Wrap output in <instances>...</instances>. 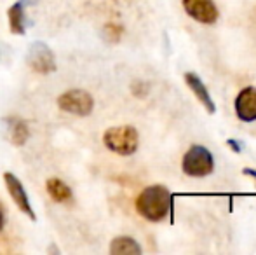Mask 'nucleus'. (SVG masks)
<instances>
[{"instance_id":"ddd939ff","label":"nucleus","mask_w":256,"mask_h":255,"mask_svg":"<svg viewBox=\"0 0 256 255\" xmlns=\"http://www.w3.org/2000/svg\"><path fill=\"white\" fill-rule=\"evenodd\" d=\"M9 23H10V30L14 34H24V14H23V6L21 4H14L9 9Z\"/></svg>"},{"instance_id":"39448f33","label":"nucleus","mask_w":256,"mask_h":255,"mask_svg":"<svg viewBox=\"0 0 256 255\" xmlns=\"http://www.w3.org/2000/svg\"><path fill=\"white\" fill-rule=\"evenodd\" d=\"M183 9L192 20L204 25H212L218 21V7L212 0H183Z\"/></svg>"},{"instance_id":"423d86ee","label":"nucleus","mask_w":256,"mask_h":255,"mask_svg":"<svg viewBox=\"0 0 256 255\" xmlns=\"http://www.w3.org/2000/svg\"><path fill=\"white\" fill-rule=\"evenodd\" d=\"M28 65L37 74H51V72L56 70L52 51L42 42H35L30 48V51H28Z\"/></svg>"},{"instance_id":"f8f14e48","label":"nucleus","mask_w":256,"mask_h":255,"mask_svg":"<svg viewBox=\"0 0 256 255\" xmlns=\"http://www.w3.org/2000/svg\"><path fill=\"white\" fill-rule=\"evenodd\" d=\"M46 189H48L49 196L58 203H64V201L72 199V189L60 178H49L46 182Z\"/></svg>"},{"instance_id":"9b49d317","label":"nucleus","mask_w":256,"mask_h":255,"mask_svg":"<svg viewBox=\"0 0 256 255\" xmlns=\"http://www.w3.org/2000/svg\"><path fill=\"white\" fill-rule=\"evenodd\" d=\"M110 253L114 255H140L142 253V246L136 243V239L129 238V236H118L112 241Z\"/></svg>"},{"instance_id":"2eb2a0df","label":"nucleus","mask_w":256,"mask_h":255,"mask_svg":"<svg viewBox=\"0 0 256 255\" xmlns=\"http://www.w3.org/2000/svg\"><path fill=\"white\" fill-rule=\"evenodd\" d=\"M4 229V210L2 206H0V231Z\"/></svg>"},{"instance_id":"f03ea898","label":"nucleus","mask_w":256,"mask_h":255,"mask_svg":"<svg viewBox=\"0 0 256 255\" xmlns=\"http://www.w3.org/2000/svg\"><path fill=\"white\" fill-rule=\"evenodd\" d=\"M103 143L118 156H131L138 150L140 136L132 126H115L104 131Z\"/></svg>"},{"instance_id":"1a4fd4ad","label":"nucleus","mask_w":256,"mask_h":255,"mask_svg":"<svg viewBox=\"0 0 256 255\" xmlns=\"http://www.w3.org/2000/svg\"><path fill=\"white\" fill-rule=\"evenodd\" d=\"M4 135L12 145L21 147L26 143L28 136H30V129L23 119H16V117H9L4 121Z\"/></svg>"},{"instance_id":"dca6fc26","label":"nucleus","mask_w":256,"mask_h":255,"mask_svg":"<svg viewBox=\"0 0 256 255\" xmlns=\"http://www.w3.org/2000/svg\"><path fill=\"white\" fill-rule=\"evenodd\" d=\"M244 173H246V175H251V177H254V178H256V171H254V170H244Z\"/></svg>"},{"instance_id":"20e7f679","label":"nucleus","mask_w":256,"mask_h":255,"mask_svg":"<svg viewBox=\"0 0 256 255\" xmlns=\"http://www.w3.org/2000/svg\"><path fill=\"white\" fill-rule=\"evenodd\" d=\"M58 107L72 116L86 117L94 109V100L84 89H68L58 98Z\"/></svg>"},{"instance_id":"6e6552de","label":"nucleus","mask_w":256,"mask_h":255,"mask_svg":"<svg viewBox=\"0 0 256 255\" xmlns=\"http://www.w3.org/2000/svg\"><path fill=\"white\" fill-rule=\"evenodd\" d=\"M4 180H6L7 191H9L10 197H12L14 203L20 206V210L24 211L28 217L35 218L34 208H32L30 199H28L26 191H24V187H23V184H21L20 178H18L16 175H12V173H6V175H4Z\"/></svg>"},{"instance_id":"4468645a","label":"nucleus","mask_w":256,"mask_h":255,"mask_svg":"<svg viewBox=\"0 0 256 255\" xmlns=\"http://www.w3.org/2000/svg\"><path fill=\"white\" fill-rule=\"evenodd\" d=\"M230 145V149H234L236 150V152H240V150H242V147L239 145V142H237V140H228V142H226Z\"/></svg>"},{"instance_id":"f257e3e1","label":"nucleus","mask_w":256,"mask_h":255,"mask_svg":"<svg viewBox=\"0 0 256 255\" xmlns=\"http://www.w3.org/2000/svg\"><path fill=\"white\" fill-rule=\"evenodd\" d=\"M171 192L164 185H148L136 197V210L150 222H160L171 211Z\"/></svg>"},{"instance_id":"0eeeda50","label":"nucleus","mask_w":256,"mask_h":255,"mask_svg":"<svg viewBox=\"0 0 256 255\" xmlns=\"http://www.w3.org/2000/svg\"><path fill=\"white\" fill-rule=\"evenodd\" d=\"M236 114L242 123L256 121V88L248 86L236 98Z\"/></svg>"},{"instance_id":"7ed1b4c3","label":"nucleus","mask_w":256,"mask_h":255,"mask_svg":"<svg viewBox=\"0 0 256 255\" xmlns=\"http://www.w3.org/2000/svg\"><path fill=\"white\" fill-rule=\"evenodd\" d=\"M183 173L188 177L202 178L212 173L214 170V159L209 149L202 145H192L183 156Z\"/></svg>"},{"instance_id":"9d476101","label":"nucleus","mask_w":256,"mask_h":255,"mask_svg":"<svg viewBox=\"0 0 256 255\" xmlns=\"http://www.w3.org/2000/svg\"><path fill=\"white\" fill-rule=\"evenodd\" d=\"M185 82H186V86H188V88L194 91V95L199 98V102L202 103L206 109H208V112L209 114L214 112V110H216L214 102H212V98L209 96L208 89H206L204 82L199 79V75L194 74V72H186V74H185Z\"/></svg>"}]
</instances>
